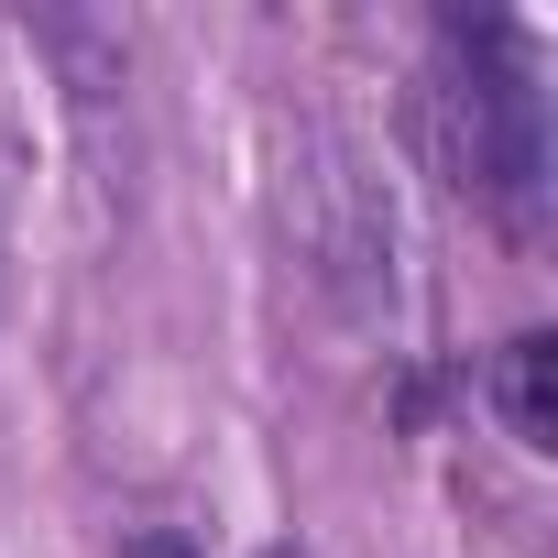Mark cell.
I'll return each instance as SVG.
<instances>
[{"instance_id": "obj_1", "label": "cell", "mask_w": 558, "mask_h": 558, "mask_svg": "<svg viewBox=\"0 0 558 558\" xmlns=\"http://www.w3.org/2000/svg\"><path fill=\"white\" fill-rule=\"evenodd\" d=\"M427 121H438V165L460 197H482L493 219H536L547 186V88H536V45L514 23H438V66H427Z\"/></svg>"}, {"instance_id": "obj_2", "label": "cell", "mask_w": 558, "mask_h": 558, "mask_svg": "<svg viewBox=\"0 0 558 558\" xmlns=\"http://www.w3.org/2000/svg\"><path fill=\"white\" fill-rule=\"evenodd\" d=\"M547 384H558V340H547V329H514V340L493 351V416H504L525 449L558 438V395H547Z\"/></svg>"}, {"instance_id": "obj_3", "label": "cell", "mask_w": 558, "mask_h": 558, "mask_svg": "<svg viewBox=\"0 0 558 558\" xmlns=\"http://www.w3.org/2000/svg\"><path fill=\"white\" fill-rule=\"evenodd\" d=\"M121 558H197V547H186V536H175V525H143V536H132V547H121Z\"/></svg>"}, {"instance_id": "obj_4", "label": "cell", "mask_w": 558, "mask_h": 558, "mask_svg": "<svg viewBox=\"0 0 558 558\" xmlns=\"http://www.w3.org/2000/svg\"><path fill=\"white\" fill-rule=\"evenodd\" d=\"M263 558H296V547H263Z\"/></svg>"}]
</instances>
